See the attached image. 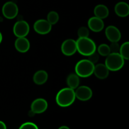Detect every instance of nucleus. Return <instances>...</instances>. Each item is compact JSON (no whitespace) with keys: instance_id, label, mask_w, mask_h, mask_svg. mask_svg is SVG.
<instances>
[{"instance_id":"1","label":"nucleus","mask_w":129,"mask_h":129,"mask_svg":"<svg viewBox=\"0 0 129 129\" xmlns=\"http://www.w3.org/2000/svg\"><path fill=\"white\" fill-rule=\"evenodd\" d=\"M76 99L74 89L70 88L61 89L55 97L56 103L60 107H68L73 105Z\"/></svg>"},{"instance_id":"2","label":"nucleus","mask_w":129,"mask_h":129,"mask_svg":"<svg viewBox=\"0 0 129 129\" xmlns=\"http://www.w3.org/2000/svg\"><path fill=\"white\" fill-rule=\"evenodd\" d=\"M77 51L84 56H88L96 50V46L93 40L89 38H79L76 40Z\"/></svg>"},{"instance_id":"3","label":"nucleus","mask_w":129,"mask_h":129,"mask_svg":"<svg viewBox=\"0 0 129 129\" xmlns=\"http://www.w3.org/2000/svg\"><path fill=\"white\" fill-rule=\"evenodd\" d=\"M94 64L88 59H82L75 66V73L81 78H88L93 74Z\"/></svg>"},{"instance_id":"4","label":"nucleus","mask_w":129,"mask_h":129,"mask_svg":"<svg viewBox=\"0 0 129 129\" xmlns=\"http://www.w3.org/2000/svg\"><path fill=\"white\" fill-rule=\"evenodd\" d=\"M124 64V59L119 53H110L107 56L105 64L109 71H117L123 68Z\"/></svg>"},{"instance_id":"5","label":"nucleus","mask_w":129,"mask_h":129,"mask_svg":"<svg viewBox=\"0 0 129 129\" xmlns=\"http://www.w3.org/2000/svg\"><path fill=\"white\" fill-rule=\"evenodd\" d=\"M2 13L6 18L11 20L17 16L18 14V7L15 3L8 1L3 6Z\"/></svg>"},{"instance_id":"6","label":"nucleus","mask_w":129,"mask_h":129,"mask_svg":"<svg viewBox=\"0 0 129 129\" xmlns=\"http://www.w3.org/2000/svg\"><path fill=\"white\" fill-rule=\"evenodd\" d=\"M13 31L17 37H25L29 34L30 26L26 21L18 20L14 25Z\"/></svg>"},{"instance_id":"7","label":"nucleus","mask_w":129,"mask_h":129,"mask_svg":"<svg viewBox=\"0 0 129 129\" xmlns=\"http://www.w3.org/2000/svg\"><path fill=\"white\" fill-rule=\"evenodd\" d=\"M34 28L37 34L40 35H46L51 31L52 25L47 20L40 19L35 22Z\"/></svg>"},{"instance_id":"8","label":"nucleus","mask_w":129,"mask_h":129,"mask_svg":"<svg viewBox=\"0 0 129 129\" xmlns=\"http://www.w3.org/2000/svg\"><path fill=\"white\" fill-rule=\"evenodd\" d=\"M61 51L66 56H71L77 51L76 41L74 39H66L63 42L61 45Z\"/></svg>"},{"instance_id":"9","label":"nucleus","mask_w":129,"mask_h":129,"mask_svg":"<svg viewBox=\"0 0 129 129\" xmlns=\"http://www.w3.org/2000/svg\"><path fill=\"white\" fill-rule=\"evenodd\" d=\"M76 98H78L82 102L88 101L93 96V91L89 87L87 86H81L76 89Z\"/></svg>"},{"instance_id":"10","label":"nucleus","mask_w":129,"mask_h":129,"mask_svg":"<svg viewBox=\"0 0 129 129\" xmlns=\"http://www.w3.org/2000/svg\"><path fill=\"white\" fill-rule=\"evenodd\" d=\"M48 103L44 98L35 99L31 104V111L35 114H40L47 110Z\"/></svg>"},{"instance_id":"11","label":"nucleus","mask_w":129,"mask_h":129,"mask_svg":"<svg viewBox=\"0 0 129 129\" xmlns=\"http://www.w3.org/2000/svg\"><path fill=\"white\" fill-rule=\"evenodd\" d=\"M105 35L108 40L111 42H118L122 37L119 29L113 25L108 26L106 28Z\"/></svg>"},{"instance_id":"12","label":"nucleus","mask_w":129,"mask_h":129,"mask_svg":"<svg viewBox=\"0 0 129 129\" xmlns=\"http://www.w3.org/2000/svg\"><path fill=\"white\" fill-rule=\"evenodd\" d=\"M89 28L94 32H100L104 28L105 23L102 19L96 16L90 18L88 21Z\"/></svg>"},{"instance_id":"13","label":"nucleus","mask_w":129,"mask_h":129,"mask_svg":"<svg viewBox=\"0 0 129 129\" xmlns=\"http://www.w3.org/2000/svg\"><path fill=\"white\" fill-rule=\"evenodd\" d=\"M15 47L17 51L21 53H25L30 49V42L26 37H18L15 40Z\"/></svg>"},{"instance_id":"14","label":"nucleus","mask_w":129,"mask_h":129,"mask_svg":"<svg viewBox=\"0 0 129 129\" xmlns=\"http://www.w3.org/2000/svg\"><path fill=\"white\" fill-rule=\"evenodd\" d=\"M109 71L107 67L104 64H98L94 65L93 73L97 78L100 79H105L108 78Z\"/></svg>"},{"instance_id":"15","label":"nucleus","mask_w":129,"mask_h":129,"mask_svg":"<svg viewBox=\"0 0 129 129\" xmlns=\"http://www.w3.org/2000/svg\"><path fill=\"white\" fill-rule=\"evenodd\" d=\"M115 12L120 17H126L129 14V6L125 2L118 3L115 6Z\"/></svg>"},{"instance_id":"16","label":"nucleus","mask_w":129,"mask_h":129,"mask_svg":"<svg viewBox=\"0 0 129 129\" xmlns=\"http://www.w3.org/2000/svg\"><path fill=\"white\" fill-rule=\"evenodd\" d=\"M48 79V74L45 71L39 70L34 74L33 81L37 85L45 84Z\"/></svg>"},{"instance_id":"17","label":"nucleus","mask_w":129,"mask_h":129,"mask_svg":"<svg viewBox=\"0 0 129 129\" xmlns=\"http://www.w3.org/2000/svg\"><path fill=\"white\" fill-rule=\"evenodd\" d=\"M94 16L103 20L109 15V10L105 5H98L94 8Z\"/></svg>"},{"instance_id":"18","label":"nucleus","mask_w":129,"mask_h":129,"mask_svg":"<svg viewBox=\"0 0 129 129\" xmlns=\"http://www.w3.org/2000/svg\"><path fill=\"white\" fill-rule=\"evenodd\" d=\"M67 84L68 87L73 89H76L79 86L80 79L76 73H71L67 78Z\"/></svg>"},{"instance_id":"19","label":"nucleus","mask_w":129,"mask_h":129,"mask_svg":"<svg viewBox=\"0 0 129 129\" xmlns=\"http://www.w3.org/2000/svg\"><path fill=\"white\" fill-rule=\"evenodd\" d=\"M119 54L124 60H128L129 59V42H125L122 44L120 47Z\"/></svg>"},{"instance_id":"20","label":"nucleus","mask_w":129,"mask_h":129,"mask_svg":"<svg viewBox=\"0 0 129 129\" xmlns=\"http://www.w3.org/2000/svg\"><path fill=\"white\" fill-rule=\"evenodd\" d=\"M97 51L99 55L105 57H107L111 53L109 45L106 44H100L97 49Z\"/></svg>"},{"instance_id":"21","label":"nucleus","mask_w":129,"mask_h":129,"mask_svg":"<svg viewBox=\"0 0 129 129\" xmlns=\"http://www.w3.org/2000/svg\"><path fill=\"white\" fill-rule=\"evenodd\" d=\"M59 14L56 11H52L48 13L47 16V20L52 25H55L59 21Z\"/></svg>"},{"instance_id":"22","label":"nucleus","mask_w":129,"mask_h":129,"mask_svg":"<svg viewBox=\"0 0 129 129\" xmlns=\"http://www.w3.org/2000/svg\"><path fill=\"white\" fill-rule=\"evenodd\" d=\"M89 30L85 26H81L78 30V35L79 38H86L89 37Z\"/></svg>"},{"instance_id":"23","label":"nucleus","mask_w":129,"mask_h":129,"mask_svg":"<svg viewBox=\"0 0 129 129\" xmlns=\"http://www.w3.org/2000/svg\"><path fill=\"white\" fill-rule=\"evenodd\" d=\"M19 129H39V127L32 122H25L20 126Z\"/></svg>"},{"instance_id":"24","label":"nucleus","mask_w":129,"mask_h":129,"mask_svg":"<svg viewBox=\"0 0 129 129\" xmlns=\"http://www.w3.org/2000/svg\"><path fill=\"white\" fill-rule=\"evenodd\" d=\"M88 60H89L91 62H92L94 64H95L96 63L98 62V60H99L100 59L99 54H98V53L96 52H93V54H91V55H88Z\"/></svg>"},{"instance_id":"25","label":"nucleus","mask_w":129,"mask_h":129,"mask_svg":"<svg viewBox=\"0 0 129 129\" xmlns=\"http://www.w3.org/2000/svg\"><path fill=\"white\" fill-rule=\"evenodd\" d=\"M120 47V45L118 42H111V44L109 45L111 53H119Z\"/></svg>"},{"instance_id":"26","label":"nucleus","mask_w":129,"mask_h":129,"mask_svg":"<svg viewBox=\"0 0 129 129\" xmlns=\"http://www.w3.org/2000/svg\"><path fill=\"white\" fill-rule=\"evenodd\" d=\"M0 129H7L6 124L2 121H0Z\"/></svg>"},{"instance_id":"27","label":"nucleus","mask_w":129,"mask_h":129,"mask_svg":"<svg viewBox=\"0 0 129 129\" xmlns=\"http://www.w3.org/2000/svg\"><path fill=\"white\" fill-rule=\"evenodd\" d=\"M58 129H70V128H69V127H68V126L63 125V126H61V127H59Z\"/></svg>"},{"instance_id":"28","label":"nucleus","mask_w":129,"mask_h":129,"mask_svg":"<svg viewBox=\"0 0 129 129\" xmlns=\"http://www.w3.org/2000/svg\"><path fill=\"white\" fill-rule=\"evenodd\" d=\"M2 40H3V35L2 34H1V33L0 32V44H1V42H2Z\"/></svg>"}]
</instances>
